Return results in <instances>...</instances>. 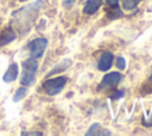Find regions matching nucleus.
I'll list each match as a JSON object with an SVG mask.
<instances>
[{
  "instance_id": "1",
  "label": "nucleus",
  "mask_w": 152,
  "mask_h": 136,
  "mask_svg": "<svg viewBox=\"0 0 152 136\" xmlns=\"http://www.w3.org/2000/svg\"><path fill=\"white\" fill-rule=\"evenodd\" d=\"M38 63L34 57H30L23 62V75H21V85L27 87L31 86L36 80V70Z\"/></svg>"
},
{
  "instance_id": "2",
  "label": "nucleus",
  "mask_w": 152,
  "mask_h": 136,
  "mask_svg": "<svg viewBox=\"0 0 152 136\" xmlns=\"http://www.w3.org/2000/svg\"><path fill=\"white\" fill-rule=\"evenodd\" d=\"M65 84H66V78L65 76H58V78H53V79H50V80H46L45 82H43L42 88L44 89V92L46 94L55 95L63 89Z\"/></svg>"
},
{
  "instance_id": "3",
  "label": "nucleus",
  "mask_w": 152,
  "mask_h": 136,
  "mask_svg": "<svg viewBox=\"0 0 152 136\" xmlns=\"http://www.w3.org/2000/svg\"><path fill=\"white\" fill-rule=\"evenodd\" d=\"M46 45H48V41L45 38H36V39L31 41L26 48L30 50V54L32 57L38 58L43 55Z\"/></svg>"
},
{
  "instance_id": "4",
  "label": "nucleus",
  "mask_w": 152,
  "mask_h": 136,
  "mask_svg": "<svg viewBox=\"0 0 152 136\" xmlns=\"http://www.w3.org/2000/svg\"><path fill=\"white\" fill-rule=\"evenodd\" d=\"M120 80H121V74L120 73H118V72L109 73V74L104 75V78L102 79V81H101V84L99 86V89L103 91V89L112 88V87L116 86Z\"/></svg>"
},
{
  "instance_id": "5",
  "label": "nucleus",
  "mask_w": 152,
  "mask_h": 136,
  "mask_svg": "<svg viewBox=\"0 0 152 136\" xmlns=\"http://www.w3.org/2000/svg\"><path fill=\"white\" fill-rule=\"evenodd\" d=\"M112 62H113V54L109 51H106L102 54L100 61H99V69L100 70H108L112 67Z\"/></svg>"
},
{
  "instance_id": "6",
  "label": "nucleus",
  "mask_w": 152,
  "mask_h": 136,
  "mask_svg": "<svg viewBox=\"0 0 152 136\" xmlns=\"http://www.w3.org/2000/svg\"><path fill=\"white\" fill-rule=\"evenodd\" d=\"M17 76H18V64H17V63H12V64L7 68L6 73L4 74L2 80H4L5 82H11V81L15 80Z\"/></svg>"
},
{
  "instance_id": "7",
  "label": "nucleus",
  "mask_w": 152,
  "mask_h": 136,
  "mask_svg": "<svg viewBox=\"0 0 152 136\" xmlns=\"http://www.w3.org/2000/svg\"><path fill=\"white\" fill-rule=\"evenodd\" d=\"M15 39V33L12 29H5L1 33H0V47L6 45L8 43H11L12 41Z\"/></svg>"
},
{
  "instance_id": "8",
  "label": "nucleus",
  "mask_w": 152,
  "mask_h": 136,
  "mask_svg": "<svg viewBox=\"0 0 152 136\" xmlns=\"http://www.w3.org/2000/svg\"><path fill=\"white\" fill-rule=\"evenodd\" d=\"M101 5H102V0H88L84 5L83 12L86 14H94L100 8Z\"/></svg>"
},
{
  "instance_id": "9",
  "label": "nucleus",
  "mask_w": 152,
  "mask_h": 136,
  "mask_svg": "<svg viewBox=\"0 0 152 136\" xmlns=\"http://www.w3.org/2000/svg\"><path fill=\"white\" fill-rule=\"evenodd\" d=\"M71 64V60H69V58H65V60H63V61H61L59 63H57L48 74H46V76H50V75H53V74H57V73H62L63 70H65Z\"/></svg>"
},
{
  "instance_id": "10",
  "label": "nucleus",
  "mask_w": 152,
  "mask_h": 136,
  "mask_svg": "<svg viewBox=\"0 0 152 136\" xmlns=\"http://www.w3.org/2000/svg\"><path fill=\"white\" fill-rule=\"evenodd\" d=\"M87 135H88V136H89V135H110V131H109V130H106V129H103V130L101 131L100 124L95 123V124H93V125L89 128V131L87 132Z\"/></svg>"
},
{
  "instance_id": "11",
  "label": "nucleus",
  "mask_w": 152,
  "mask_h": 136,
  "mask_svg": "<svg viewBox=\"0 0 152 136\" xmlns=\"http://www.w3.org/2000/svg\"><path fill=\"white\" fill-rule=\"evenodd\" d=\"M26 88L25 87H20V88H18L17 89V92H15V94H14V97H13V101H15V103H18L19 100H21L25 95H26Z\"/></svg>"
},
{
  "instance_id": "12",
  "label": "nucleus",
  "mask_w": 152,
  "mask_h": 136,
  "mask_svg": "<svg viewBox=\"0 0 152 136\" xmlns=\"http://www.w3.org/2000/svg\"><path fill=\"white\" fill-rule=\"evenodd\" d=\"M137 4H138L137 0H121L122 7H124L125 10H128V11L133 10V8L137 6Z\"/></svg>"
},
{
  "instance_id": "13",
  "label": "nucleus",
  "mask_w": 152,
  "mask_h": 136,
  "mask_svg": "<svg viewBox=\"0 0 152 136\" xmlns=\"http://www.w3.org/2000/svg\"><path fill=\"white\" fill-rule=\"evenodd\" d=\"M122 16H124V13H122L118 7H114L112 11L108 12V17H110V18H120V17H122Z\"/></svg>"
},
{
  "instance_id": "14",
  "label": "nucleus",
  "mask_w": 152,
  "mask_h": 136,
  "mask_svg": "<svg viewBox=\"0 0 152 136\" xmlns=\"http://www.w3.org/2000/svg\"><path fill=\"white\" fill-rule=\"evenodd\" d=\"M116 67H118L120 70H124V69H125V67H126V61H125L124 57H118V60H116Z\"/></svg>"
},
{
  "instance_id": "15",
  "label": "nucleus",
  "mask_w": 152,
  "mask_h": 136,
  "mask_svg": "<svg viewBox=\"0 0 152 136\" xmlns=\"http://www.w3.org/2000/svg\"><path fill=\"white\" fill-rule=\"evenodd\" d=\"M21 135H36V136H42V132H37V131H23Z\"/></svg>"
},
{
  "instance_id": "16",
  "label": "nucleus",
  "mask_w": 152,
  "mask_h": 136,
  "mask_svg": "<svg viewBox=\"0 0 152 136\" xmlns=\"http://www.w3.org/2000/svg\"><path fill=\"white\" fill-rule=\"evenodd\" d=\"M122 95H124V93H122L121 91H118V93H116L115 95H113V97H112V99H116V98H121Z\"/></svg>"
},
{
  "instance_id": "17",
  "label": "nucleus",
  "mask_w": 152,
  "mask_h": 136,
  "mask_svg": "<svg viewBox=\"0 0 152 136\" xmlns=\"http://www.w3.org/2000/svg\"><path fill=\"white\" fill-rule=\"evenodd\" d=\"M109 5H112V6H115L116 5V2H118V0H106Z\"/></svg>"
},
{
  "instance_id": "18",
  "label": "nucleus",
  "mask_w": 152,
  "mask_h": 136,
  "mask_svg": "<svg viewBox=\"0 0 152 136\" xmlns=\"http://www.w3.org/2000/svg\"><path fill=\"white\" fill-rule=\"evenodd\" d=\"M150 79H151V81H152V74H151V78H150Z\"/></svg>"
}]
</instances>
